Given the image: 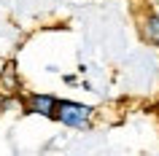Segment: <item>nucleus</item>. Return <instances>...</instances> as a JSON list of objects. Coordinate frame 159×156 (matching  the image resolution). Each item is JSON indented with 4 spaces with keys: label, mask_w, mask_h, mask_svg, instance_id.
Instances as JSON below:
<instances>
[{
    "label": "nucleus",
    "mask_w": 159,
    "mask_h": 156,
    "mask_svg": "<svg viewBox=\"0 0 159 156\" xmlns=\"http://www.w3.org/2000/svg\"><path fill=\"white\" fill-rule=\"evenodd\" d=\"M54 118L59 124L70 127V129H89L94 121V108L84 105V102H75V100H59Z\"/></svg>",
    "instance_id": "obj_1"
},
{
    "label": "nucleus",
    "mask_w": 159,
    "mask_h": 156,
    "mask_svg": "<svg viewBox=\"0 0 159 156\" xmlns=\"http://www.w3.org/2000/svg\"><path fill=\"white\" fill-rule=\"evenodd\" d=\"M57 102L59 100L54 94H46V91H33L27 97V113L43 116V118H54L57 116Z\"/></svg>",
    "instance_id": "obj_2"
},
{
    "label": "nucleus",
    "mask_w": 159,
    "mask_h": 156,
    "mask_svg": "<svg viewBox=\"0 0 159 156\" xmlns=\"http://www.w3.org/2000/svg\"><path fill=\"white\" fill-rule=\"evenodd\" d=\"M140 35L148 46H159V14L157 11H146L140 19Z\"/></svg>",
    "instance_id": "obj_3"
}]
</instances>
